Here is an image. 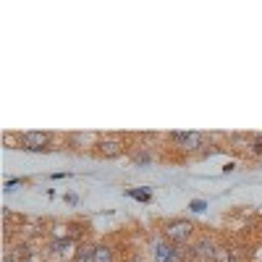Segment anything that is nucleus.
<instances>
[{
    "mask_svg": "<svg viewBox=\"0 0 262 262\" xmlns=\"http://www.w3.org/2000/svg\"><path fill=\"white\" fill-rule=\"evenodd\" d=\"M160 231H163V238L168 244H173V247H184V244H189L191 238H194V223L191 221H186V217H173V221H165L163 226H160Z\"/></svg>",
    "mask_w": 262,
    "mask_h": 262,
    "instance_id": "1",
    "label": "nucleus"
},
{
    "mask_svg": "<svg viewBox=\"0 0 262 262\" xmlns=\"http://www.w3.org/2000/svg\"><path fill=\"white\" fill-rule=\"evenodd\" d=\"M126 152V139L118 134H105L95 142V155L97 158H121Z\"/></svg>",
    "mask_w": 262,
    "mask_h": 262,
    "instance_id": "2",
    "label": "nucleus"
},
{
    "mask_svg": "<svg viewBox=\"0 0 262 262\" xmlns=\"http://www.w3.org/2000/svg\"><path fill=\"white\" fill-rule=\"evenodd\" d=\"M170 142L179 149H186V152H194L196 147H207L205 137L196 134V131H176V134H170Z\"/></svg>",
    "mask_w": 262,
    "mask_h": 262,
    "instance_id": "3",
    "label": "nucleus"
},
{
    "mask_svg": "<svg viewBox=\"0 0 262 262\" xmlns=\"http://www.w3.org/2000/svg\"><path fill=\"white\" fill-rule=\"evenodd\" d=\"M48 144H50L48 131H24V134H21V149L42 152V149H48Z\"/></svg>",
    "mask_w": 262,
    "mask_h": 262,
    "instance_id": "4",
    "label": "nucleus"
},
{
    "mask_svg": "<svg viewBox=\"0 0 262 262\" xmlns=\"http://www.w3.org/2000/svg\"><path fill=\"white\" fill-rule=\"evenodd\" d=\"M191 254H194V257H200V259H205V262H215V254H217V244L212 242L210 236H202L200 242H196V244L191 247Z\"/></svg>",
    "mask_w": 262,
    "mask_h": 262,
    "instance_id": "5",
    "label": "nucleus"
},
{
    "mask_svg": "<svg viewBox=\"0 0 262 262\" xmlns=\"http://www.w3.org/2000/svg\"><path fill=\"white\" fill-rule=\"evenodd\" d=\"M155 262H181V252L168 242H160L155 247Z\"/></svg>",
    "mask_w": 262,
    "mask_h": 262,
    "instance_id": "6",
    "label": "nucleus"
},
{
    "mask_svg": "<svg viewBox=\"0 0 262 262\" xmlns=\"http://www.w3.org/2000/svg\"><path fill=\"white\" fill-rule=\"evenodd\" d=\"M95 262H116V249L111 244H95Z\"/></svg>",
    "mask_w": 262,
    "mask_h": 262,
    "instance_id": "7",
    "label": "nucleus"
},
{
    "mask_svg": "<svg viewBox=\"0 0 262 262\" xmlns=\"http://www.w3.org/2000/svg\"><path fill=\"white\" fill-rule=\"evenodd\" d=\"M71 262H95V244H79Z\"/></svg>",
    "mask_w": 262,
    "mask_h": 262,
    "instance_id": "8",
    "label": "nucleus"
},
{
    "mask_svg": "<svg viewBox=\"0 0 262 262\" xmlns=\"http://www.w3.org/2000/svg\"><path fill=\"white\" fill-rule=\"evenodd\" d=\"M215 262H238V254H236L233 247H217Z\"/></svg>",
    "mask_w": 262,
    "mask_h": 262,
    "instance_id": "9",
    "label": "nucleus"
},
{
    "mask_svg": "<svg viewBox=\"0 0 262 262\" xmlns=\"http://www.w3.org/2000/svg\"><path fill=\"white\" fill-rule=\"evenodd\" d=\"M126 194L131 196V200H137V202H149L152 200V191L149 189H126Z\"/></svg>",
    "mask_w": 262,
    "mask_h": 262,
    "instance_id": "10",
    "label": "nucleus"
},
{
    "mask_svg": "<svg viewBox=\"0 0 262 262\" xmlns=\"http://www.w3.org/2000/svg\"><path fill=\"white\" fill-rule=\"evenodd\" d=\"M249 155H254V158H259V155H262V134L249 137Z\"/></svg>",
    "mask_w": 262,
    "mask_h": 262,
    "instance_id": "11",
    "label": "nucleus"
},
{
    "mask_svg": "<svg viewBox=\"0 0 262 262\" xmlns=\"http://www.w3.org/2000/svg\"><path fill=\"white\" fill-rule=\"evenodd\" d=\"M3 142H6V147H11V149H13V144L21 147V134H3Z\"/></svg>",
    "mask_w": 262,
    "mask_h": 262,
    "instance_id": "12",
    "label": "nucleus"
},
{
    "mask_svg": "<svg viewBox=\"0 0 262 262\" xmlns=\"http://www.w3.org/2000/svg\"><path fill=\"white\" fill-rule=\"evenodd\" d=\"M205 207H207L205 200H194V202H189V210H194V212H205Z\"/></svg>",
    "mask_w": 262,
    "mask_h": 262,
    "instance_id": "13",
    "label": "nucleus"
},
{
    "mask_svg": "<svg viewBox=\"0 0 262 262\" xmlns=\"http://www.w3.org/2000/svg\"><path fill=\"white\" fill-rule=\"evenodd\" d=\"M18 184H24L21 179H11V181H6V189H13V186H18Z\"/></svg>",
    "mask_w": 262,
    "mask_h": 262,
    "instance_id": "14",
    "label": "nucleus"
},
{
    "mask_svg": "<svg viewBox=\"0 0 262 262\" xmlns=\"http://www.w3.org/2000/svg\"><path fill=\"white\" fill-rule=\"evenodd\" d=\"M6 262H16V259H11V257H6Z\"/></svg>",
    "mask_w": 262,
    "mask_h": 262,
    "instance_id": "15",
    "label": "nucleus"
},
{
    "mask_svg": "<svg viewBox=\"0 0 262 262\" xmlns=\"http://www.w3.org/2000/svg\"><path fill=\"white\" fill-rule=\"evenodd\" d=\"M29 262H32V259H29Z\"/></svg>",
    "mask_w": 262,
    "mask_h": 262,
    "instance_id": "16",
    "label": "nucleus"
}]
</instances>
